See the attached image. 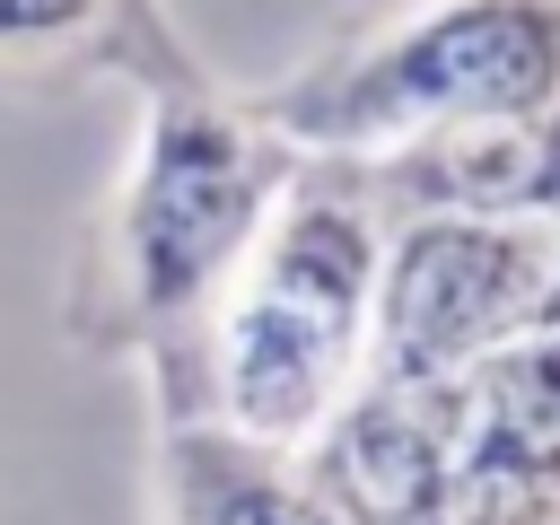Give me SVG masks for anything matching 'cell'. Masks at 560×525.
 I'll use <instances>...</instances> for the list:
<instances>
[{"label":"cell","mask_w":560,"mask_h":525,"mask_svg":"<svg viewBox=\"0 0 560 525\" xmlns=\"http://www.w3.org/2000/svg\"><path fill=\"white\" fill-rule=\"evenodd\" d=\"M254 105L332 158H376L446 122L560 114V0H385Z\"/></svg>","instance_id":"cell-4"},{"label":"cell","mask_w":560,"mask_h":525,"mask_svg":"<svg viewBox=\"0 0 560 525\" xmlns=\"http://www.w3.org/2000/svg\"><path fill=\"white\" fill-rule=\"evenodd\" d=\"M114 18H122V0H0V70L61 61V52L96 44Z\"/></svg>","instance_id":"cell-8"},{"label":"cell","mask_w":560,"mask_h":525,"mask_svg":"<svg viewBox=\"0 0 560 525\" xmlns=\"http://www.w3.org/2000/svg\"><path fill=\"white\" fill-rule=\"evenodd\" d=\"M306 472L341 525H560V324L455 376H359Z\"/></svg>","instance_id":"cell-2"},{"label":"cell","mask_w":560,"mask_h":525,"mask_svg":"<svg viewBox=\"0 0 560 525\" xmlns=\"http://www.w3.org/2000/svg\"><path fill=\"white\" fill-rule=\"evenodd\" d=\"M534 324H560V210H394L359 376H455Z\"/></svg>","instance_id":"cell-5"},{"label":"cell","mask_w":560,"mask_h":525,"mask_svg":"<svg viewBox=\"0 0 560 525\" xmlns=\"http://www.w3.org/2000/svg\"><path fill=\"white\" fill-rule=\"evenodd\" d=\"M385 192L359 158L298 149L271 192L254 245L219 280L201 315V411L262 438L306 446L368 368V306L385 262Z\"/></svg>","instance_id":"cell-1"},{"label":"cell","mask_w":560,"mask_h":525,"mask_svg":"<svg viewBox=\"0 0 560 525\" xmlns=\"http://www.w3.org/2000/svg\"><path fill=\"white\" fill-rule=\"evenodd\" d=\"M385 210H560V114L446 122L359 158Z\"/></svg>","instance_id":"cell-6"},{"label":"cell","mask_w":560,"mask_h":525,"mask_svg":"<svg viewBox=\"0 0 560 525\" xmlns=\"http://www.w3.org/2000/svg\"><path fill=\"white\" fill-rule=\"evenodd\" d=\"M158 508H166V525H341L298 446H262L210 411L166 420Z\"/></svg>","instance_id":"cell-7"},{"label":"cell","mask_w":560,"mask_h":525,"mask_svg":"<svg viewBox=\"0 0 560 525\" xmlns=\"http://www.w3.org/2000/svg\"><path fill=\"white\" fill-rule=\"evenodd\" d=\"M289 166H298V140L262 105H236L192 70L149 79L140 149L105 201L114 332L158 341V350L166 341L201 350V315L219 280L236 271V254L254 245Z\"/></svg>","instance_id":"cell-3"}]
</instances>
